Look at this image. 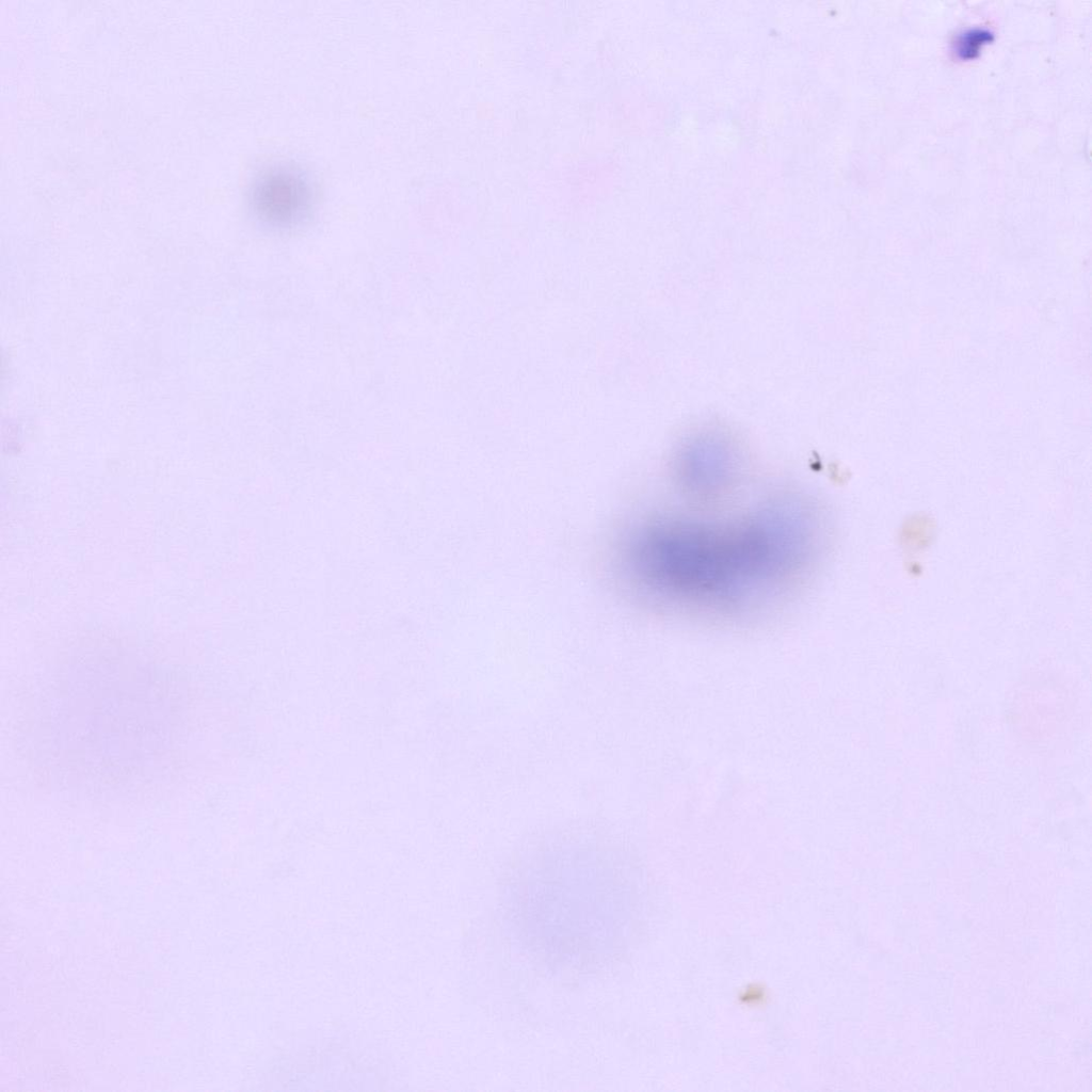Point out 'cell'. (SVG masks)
<instances>
[{"label":"cell","instance_id":"obj_2","mask_svg":"<svg viewBox=\"0 0 1092 1092\" xmlns=\"http://www.w3.org/2000/svg\"><path fill=\"white\" fill-rule=\"evenodd\" d=\"M309 188L303 177L288 168L264 173L253 191V204L264 222L286 226L302 218L309 202Z\"/></svg>","mask_w":1092,"mask_h":1092},{"label":"cell","instance_id":"obj_1","mask_svg":"<svg viewBox=\"0 0 1092 1092\" xmlns=\"http://www.w3.org/2000/svg\"><path fill=\"white\" fill-rule=\"evenodd\" d=\"M788 511L721 525L665 521L635 534L624 563L632 581L656 598L698 608L755 605L793 578L810 552V529ZM800 573V572H798Z\"/></svg>","mask_w":1092,"mask_h":1092}]
</instances>
